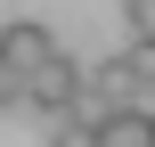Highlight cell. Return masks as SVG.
Listing matches in <instances>:
<instances>
[{"label":"cell","mask_w":155,"mask_h":147,"mask_svg":"<svg viewBox=\"0 0 155 147\" xmlns=\"http://www.w3.org/2000/svg\"><path fill=\"white\" fill-rule=\"evenodd\" d=\"M49 49H57V33H49V25H33V16H8V25H0V65L33 74Z\"/></svg>","instance_id":"7a4b0ae2"},{"label":"cell","mask_w":155,"mask_h":147,"mask_svg":"<svg viewBox=\"0 0 155 147\" xmlns=\"http://www.w3.org/2000/svg\"><path fill=\"white\" fill-rule=\"evenodd\" d=\"M16 106H25V74H16V65H0V115H16Z\"/></svg>","instance_id":"8992f818"},{"label":"cell","mask_w":155,"mask_h":147,"mask_svg":"<svg viewBox=\"0 0 155 147\" xmlns=\"http://www.w3.org/2000/svg\"><path fill=\"white\" fill-rule=\"evenodd\" d=\"M90 139L98 147H155V115L147 106H106V115L90 123Z\"/></svg>","instance_id":"3957f363"},{"label":"cell","mask_w":155,"mask_h":147,"mask_svg":"<svg viewBox=\"0 0 155 147\" xmlns=\"http://www.w3.org/2000/svg\"><path fill=\"white\" fill-rule=\"evenodd\" d=\"M74 74H82V65H74V57H65V49H49V57H41V65H33V74H25V106H33V115H49V123H57V115H65V106H74Z\"/></svg>","instance_id":"6da1fadb"},{"label":"cell","mask_w":155,"mask_h":147,"mask_svg":"<svg viewBox=\"0 0 155 147\" xmlns=\"http://www.w3.org/2000/svg\"><path fill=\"white\" fill-rule=\"evenodd\" d=\"M123 25H131V41H155V0H123Z\"/></svg>","instance_id":"5b68a950"},{"label":"cell","mask_w":155,"mask_h":147,"mask_svg":"<svg viewBox=\"0 0 155 147\" xmlns=\"http://www.w3.org/2000/svg\"><path fill=\"white\" fill-rule=\"evenodd\" d=\"M49 147H98V139H90V115H57V131H49Z\"/></svg>","instance_id":"277c9868"}]
</instances>
